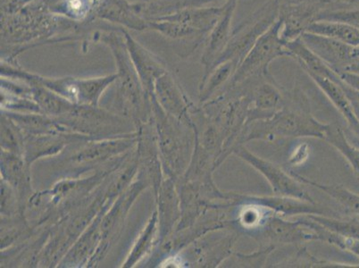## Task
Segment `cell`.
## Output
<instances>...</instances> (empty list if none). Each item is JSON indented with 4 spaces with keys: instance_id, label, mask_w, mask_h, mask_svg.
<instances>
[{
    "instance_id": "6",
    "label": "cell",
    "mask_w": 359,
    "mask_h": 268,
    "mask_svg": "<svg viewBox=\"0 0 359 268\" xmlns=\"http://www.w3.org/2000/svg\"><path fill=\"white\" fill-rule=\"evenodd\" d=\"M300 38L306 47L324 60L335 73L344 70L359 58V47H351L334 39L310 32H303Z\"/></svg>"
},
{
    "instance_id": "9",
    "label": "cell",
    "mask_w": 359,
    "mask_h": 268,
    "mask_svg": "<svg viewBox=\"0 0 359 268\" xmlns=\"http://www.w3.org/2000/svg\"><path fill=\"white\" fill-rule=\"evenodd\" d=\"M254 109L248 111L246 123L255 120L269 119L283 109L285 100L273 81L257 85L254 91Z\"/></svg>"
},
{
    "instance_id": "17",
    "label": "cell",
    "mask_w": 359,
    "mask_h": 268,
    "mask_svg": "<svg viewBox=\"0 0 359 268\" xmlns=\"http://www.w3.org/2000/svg\"><path fill=\"white\" fill-rule=\"evenodd\" d=\"M336 74L339 75V77L341 78L342 83L346 84V86L359 93V74L347 71L337 72Z\"/></svg>"
},
{
    "instance_id": "8",
    "label": "cell",
    "mask_w": 359,
    "mask_h": 268,
    "mask_svg": "<svg viewBox=\"0 0 359 268\" xmlns=\"http://www.w3.org/2000/svg\"><path fill=\"white\" fill-rule=\"evenodd\" d=\"M306 74L311 77L325 96L328 98L332 105L342 114L344 119L347 121L348 129L351 130L349 133H355L359 132V117L355 112L353 103L344 89V83L342 81H335L329 79L322 75L313 73L311 71L304 70Z\"/></svg>"
},
{
    "instance_id": "15",
    "label": "cell",
    "mask_w": 359,
    "mask_h": 268,
    "mask_svg": "<svg viewBox=\"0 0 359 268\" xmlns=\"http://www.w3.org/2000/svg\"><path fill=\"white\" fill-rule=\"evenodd\" d=\"M316 21L344 22L359 29V11H325L316 15Z\"/></svg>"
},
{
    "instance_id": "5",
    "label": "cell",
    "mask_w": 359,
    "mask_h": 268,
    "mask_svg": "<svg viewBox=\"0 0 359 268\" xmlns=\"http://www.w3.org/2000/svg\"><path fill=\"white\" fill-rule=\"evenodd\" d=\"M221 199L235 204H257L273 210L282 217H294V215H327L325 209L315 204L314 201H304L285 196H255L238 194L234 192H219Z\"/></svg>"
},
{
    "instance_id": "14",
    "label": "cell",
    "mask_w": 359,
    "mask_h": 268,
    "mask_svg": "<svg viewBox=\"0 0 359 268\" xmlns=\"http://www.w3.org/2000/svg\"><path fill=\"white\" fill-rule=\"evenodd\" d=\"M266 208L257 204H243L239 213V222L245 229H255L264 224Z\"/></svg>"
},
{
    "instance_id": "1",
    "label": "cell",
    "mask_w": 359,
    "mask_h": 268,
    "mask_svg": "<svg viewBox=\"0 0 359 268\" xmlns=\"http://www.w3.org/2000/svg\"><path fill=\"white\" fill-rule=\"evenodd\" d=\"M330 124H323L309 114L306 107L283 109L269 119L255 120L244 124L235 140V146L247 140L273 139L277 137H316L325 139Z\"/></svg>"
},
{
    "instance_id": "21",
    "label": "cell",
    "mask_w": 359,
    "mask_h": 268,
    "mask_svg": "<svg viewBox=\"0 0 359 268\" xmlns=\"http://www.w3.org/2000/svg\"><path fill=\"white\" fill-rule=\"evenodd\" d=\"M346 2H359V0H344Z\"/></svg>"
},
{
    "instance_id": "13",
    "label": "cell",
    "mask_w": 359,
    "mask_h": 268,
    "mask_svg": "<svg viewBox=\"0 0 359 268\" xmlns=\"http://www.w3.org/2000/svg\"><path fill=\"white\" fill-rule=\"evenodd\" d=\"M238 64L233 60L224 62L215 67L207 75L208 80L205 81L203 99L208 100L215 91H219L223 86H226L236 71Z\"/></svg>"
},
{
    "instance_id": "11",
    "label": "cell",
    "mask_w": 359,
    "mask_h": 268,
    "mask_svg": "<svg viewBox=\"0 0 359 268\" xmlns=\"http://www.w3.org/2000/svg\"><path fill=\"white\" fill-rule=\"evenodd\" d=\"M293 177L298 180L302 184L310 185L314 187L321 189L325 192L330 197L334 199L341 208L345 209L348 215H355L359 217V195L355 192L349 191L347 188L339 185H321L319 182L311 181L308 178L303 177L302 175L290 173Z\"/></svg>"
},
{
    "instance_id": "2",
    "label": "cell",
    "mask_w": 359,
    "mask_h": 268,
    "mask_svg": "<svg viewBox=\"0 0 359 268\" xmlns=\"http://www.w3.org/2000/svg\"><path fill=\"white\" fill-rule=\"evenodd\" d=\"M283 28V20L279 16L275 24L260 36L248 52L246 57L235 71L233 76L227 83L228 89H233L237 85L244 83L251 77H271L269 74L271 62L277 58L290 57L285 41L282 37Z\"/></svg>"
},
{
    "instance_id": "20",
    "label": "cell",
    "mask_w": 359,
    "mask_h": 268,
    "mask_svg": "<svg viewBox=\"0 0 359 268\" xmlns=\"http://www.w3.org/2000/svg\"><path fill=\"white\" fill-rule=\"evenodd\" d=\"M280 6L298 4V3L305 1V0H277Z\"/></svg>"
},
{
    "instance_id": "16",
    "label": "cell",
    "mask_w": 359,
    "mask_h": 268,
    "mask_svg": "<svg viewBox=\"0 0 359 268\" xmlns=\"http://www.w3.org/2000/svg\"><path fill=\"white\" fill-rule=\"evenodd\" d=\"M309 146L306 143H302L296 147L290 156L289 162L292 166H300L304 164L309 156Z\"/></svg>"
},
{
    "instance_id": "4",
    "label": "cell",
    "mask_w": 359,
    "mask_h": 268,
    "mask_svg": "<svg viewBox=\"0 0 359 268\" xmlns=\"http://www.w3.org/2000/svg\"><path fill=\"white\" fill-rule=\"evenodd\" d=\"M231 152L257 170L269 182L276 195L313 201L310 195L302 187V182L292 175L286 174L278 166L253 154L243 145L235 146Z\"/></svg>"
},
{
    "instance_id": "10",
    "label": "cell",
    "mask_w": 359,
    "mask_h": 268,
    "mask_svg": "<svg viewBox=\"0 0 359 268\" xmlns=\"http://www.w3.org/2000/svg\"><path fill=\"white\" fill-rule=\"evenodd\" d=\"M304 32H310L325 37L334 39L342 43L359 47V29L344 22L316 21L310 24Z\"/></svg>"
},
{
    "instance_id": "12",
    "label": "cell",
    "mask_w": 359,
    "mask_h": 268,
    "mask_svg": "<svg viewBox=\"0 0 359 268\" xmlns=\"http://www.w3.org/2000/svg\"><path fill=\"white\" fill-rule=\"evenodd\" d=\"M325 140L344 156L359 180V149L349 142L344 130L330 124Z\"/></svg>"
},
{
    "instance_id": "7",
    "label": "cell",
    "mask_w": 359,
    "mask_h": 268,
    "mask_svg": "<svg viewBox=\"0 0 359 268\" xmlns=\"http://www.w3.org/2000/svg\"><path fill=\"white\" fill-rule=\"evenodd\" d=\"M238 0H227L224 4V11L219 20L212 28L210 41L205 51L204 62L207 67V75L214 69L218 60L224 53L233 34V18L236 9Z\"/></svg>"
},
{
    "instance_id": "3",
    "label": "cell",
    "mask_w": 359,
    "mask_h": 268,
    "mask_svg": "<svg viewBox=\"0 0 359 268\" xmlns=\"http://www.w3.org/2000/svg\"><path fill=\"white\" fill-rule=\"evenodd\" d=\"M279 16L280 6L277 0L262 6L257 14L233 31L229 43L215 67L229 60L236 62L239 67L260 36L275 24Z\"/></svg>"
},
{
    "instance_id": "19",
    "label": "cell",
    "mask_w": 359,
    "mask_h": 268,
    "mask_svg": "<svg viewBox=\"0 0 359 268\" xmlns=\"http://www.w3.org/2000/svg\"><path fill=\"white\" fill-rule=\"evenodd\" d=\"M342 71L353 72V73L359 74V60H357L351 62V63L348 65Z\"/></svg>"
},
{
    "instance_id": "18",
    "label": "cell",
    "mask_w": 359,
    "mask_h": 268,
    "mask_svg": "<svg viewBox=\"0 0 359 268\" xmlns=\"http://www.w3.org/2000/svg\"><path fill=\"white\" fill-rule=\"evenodd\" d=\"M359 258V240L358 239H345L344 248Z\"/></svg>"
}]
</instances>
